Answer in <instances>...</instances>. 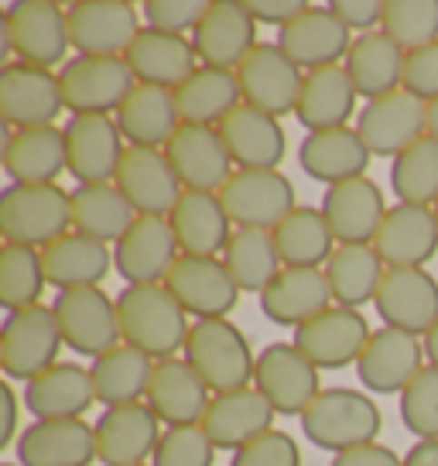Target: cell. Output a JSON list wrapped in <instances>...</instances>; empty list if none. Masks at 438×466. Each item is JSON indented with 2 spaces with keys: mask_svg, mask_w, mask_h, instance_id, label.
Listing matches in <instances>:
<instances>
[{
  "mask_svg": "<svg viewBox=\"0 0 438 466\" xmlns=\"http://www.w3.org/2000/svg\"><path fill=\"white\" fill-rule=\"evenodd\" d=\"M120 339L137 347L154 364L172 360L189 339V312L178 306L164 285H127L117 295Z\"/></svg>",
  "mask_w": 438,
  "mask_h": 466,
  "instance_id": "6da1fadb",
  "label": "cell"
},
{
  "mask_svg": "<svg viewBox=\"0 0 438 466\" xmlns=\"http://www.w3.org/2000/svg\"><path fill=\"white\" fill-rule=\"evenodd\" d=\"M380 429L383 419L377 401L356 388H325L302 415V432L308 442L329 450L333 456L377 442Z\"/></svg>",
  "mask_w": 438,
  "mask_h": 466,
  "instance_id": "7a4b0ae2",
  "label": "cell"
},
{
  "mask_svg": "<svg viewBox=\"0 0 438 466\" xmlns=\"http://www.w3.org/2000/svg\"><path fill=\"white\" fill-rule=\"evenodd\" d=\"M182 353L213 394L250 388L257 370V357L247 336L230 319H195Z\"/></svg>",
  "mask_w": 438,
  "mask_h": 466,
  "instance_id": "3957f363",
  "label": "cell"
},
{
  "mask_svg": "<svg viewBox=\"0 0 438 466\" xmlns=\"http://www.w3.org/2000/svg\"><path fill=\"white\" fill-rule=\"evenodd\" d=\"M73 227V192L62 186H7L0 192L4 244L42 250Z\"/></svg>",
  "mask_w": 438,
  "mask_h": 466,
  "instance_id": "277c9868",
  "label": "cell"
},
{
  "mask_svg": "<svg viewBox=\"0 0 438 466\" xmlns=\"http://www.w3.org/2000/svg\"><path fill=\"white\" fill-rule=\"evenodd\" d=\"M59 86L73 116H110L134 93L137 79L124 56H75L62 66Z\"/></svg>",
  "mask_w": 438,
  "mask_h": 466,
  "instance_id": "5b68a950",
  "label": "cell"
},
{
  "mask_svg": "<svg viewBox=\"0 0 438 466\" xmlns=\"http://www.w3.org/2000/svg\"><path fill=\"white\" fill-rule=\"evenodd\" d=\"M4 45L17 62L38 69L59 66L69 42V15L55 0H15L4 7Z\"/></svg>",
  "mask_w": 438,
  "mask_h": 466,
  "instance_id": "8992f818",
  "label": "cell"
},
{
  "mask_svg": "<svg viewBox=\"0 0 438 466\" xmlns=\"http://www.w3.org/2000/svg\"><path fill=\"white\" fill-rule=\"evenodd\" d=\"M65 347L52 306H31L7 312L0 326V370L11 380H35L48 367L59 364V350Z\"/></svg>",
  "mask_w": 438,
  "mask_h": 466,
  "instance_id": "52a82bcc",
  "label": "cell"
},
{
  "mask_svg": "<svg viewBox=\"0 0 438 466\" xmlns=\"http://www.w3.org/2000/svg\"><path fill=\"white\" fill-rule=\"evenodd\" d=\"M55 322H59L62 343L83 357H103L120 347V316L117 299H110L103 289H69L55 291L52 302Z\"/></svg>",
  "mask_w": 438,
  "mask_h": 466,
  "instance_id": "ba28073f",
  "label": "cell"
},
{
  "mask_svg": "<svg viewBox=\"0 0 438 466\" xmlns=\"http://www.w3.org/2000/svg\"><path fill=\"white\" fill-rule=\"evenodd\" d=\"M219 203L236 230H274L298 206L294 186L278 168H236L219 189Z\"/></svg>",
  "mask_w": 438,
  "mask_h": 466,
  "instance_id": "9c48e42d",
  "label": "cell"
},
{
  "mask_svg": "<svg viewBox=\"0 0 438 466\" xmlns=\"http://www.w3.org/2000/svg\"><path fill=\"white\" fill-rule=\"evenodd\" d=\"M65 110L59 76L28 62H7L0 69V120L7 131L52 127Z\"/></svg>",
  "mask_w": 438,
  "mask_h": 466,
  "instance_id": "30bf717a",
  "label": "cell"
},
{
  "mask_svg": "<svg viewBox=\"0 0 438 466\" xmlns=\"http://www.w3.org/2000/svg\"><path fill=\"white\" fill-rule=\"evenodd\" d=\"M257 45V21L247 0H205L203 17L192 31V48L203 66L236 73Z\"/></svg>",
  "mask_w": 438,
  "mask_h": 466,
  "instance_id": "8fae6325",
  "label": "cell"
},
{
  "mask_svg": "<svg viewBox=\"0 0 438 466\" xmlns=\"http://www.w3.org/2000/svg\"><path fill=\"white\" fill-rule=\"evenodd\" d=\"M236 83H240V96L247 106L281 120L284 114H294L305 73L281 52L278 42H261L240 62Z\"/></svg>",
  "mask_w": 438,
  "mask_h": 466,
  "instance_id": "7c38bea8",
  "label": "cell"
},
{
  "mask_svg": "<svg viewBox=\"0 0 438 466\" xmlns=\"http://www.w3.org/2000/svg\"><path fill=\"white\" fill-rule=\"evenodd\" d=\"M370 336H373L370 333V322L363 319L360 309L329 306L315 319L302 322L294 329L292 343L319 370H343V367L356 364L363 357Z\"/></svg>",
  "mask_w": 438,
  "mask_h": 466,
  "instance_id": "4fadbf2b",
  "label": "cell"
},
{
  "mask_svg": "<svg viewBox=\"0 0 438 466\" xmlns=\"http://www.w3.org/2000/svg\"><path fill=\"white\" fill-rule=\"evenodd\" d=\"M373 306L383 326L424 339L438 322V278L428 268H387Z\"/></svg>",
  "mask_w": 438,
  "mask_h": 466,
  "instance_id": "5bb4252c",
  "label": "cell"
},
{
  "mask_svg": "<svg viewBox=\"0 0 438 466\" xmlns=\"http://www.w3.org/2000/svg\"><path fill=\"white\" fill-rule=\"evenodd\" d=\"M65 15L69 42L79 56H124L144 28L131 0H75Z\"/></svg>",
  "mask_w": 438,
  "mask_h": 466,
  "instance_id": "9a60e30c",
  "label": "cell"
},
{
  "mask_svg": "<svg viewBox=\"0 0 438 466\" xmlns=\"http://www.w3.org/2000/svg\"><path fill=\"white\" fill-rule=\"evenodd\" d=\"M254 388L271 401L278 415H305V408L319 398V367L302 357L294 343H271L257 357Z\"/></svg>",
  "mask_w": 438,
  "mask_h": 466,
  "instance_id": "2e32d148",
  "label": "cell"
},
{
  "mask_svg": "<svg viewBox=\"0 0 438 466\" xmlns=\"http://www.w3.org/2000/svg\"><path fill=\"white\" fill-rule=\"evenodd\" d=\"M182 258L168 217H137L114 244V268L127 285H164Z\"/></svg>",
  "mask_w": 438,
  "mask_h": 466,
  "instance_id": "e0dca14e",
  "label": "cell"
},
{
  "mask_svg": "<svg viewBox=\"0 0 438 466\" xmlns=\"http://www.w3.org/2000/svg\"><path fill=\"white\" fill-rule=\"evenodd\" d=\"M164 289L192 319H226L236 309L240 289L230 278L223 258H189L182 254L164 278Z\"/></svg>",
  "mask_w": 438,
  "mask_h": 466,
  "instance_id": "ac0fdd59",
  "label": "cell"
},
{
  "mask_svg": "<svg viewBox=\"0 0 438 466\" xmlns=\"http://www.w3.org/2000/svg\"><path fill=\"white\" fill-rule=\"evenodd\" d=\"M62 134H65L69 175L79 186H100L117 178V168L127 151L117 116H69Z\"/></svg>",
  "mask_w": 438,
  "mask_h": 466,
  "instance_id": "d6986e66",
  "label": "cell"
},
{
  "mask_svg": "<svg viewBox=\"0 0 438 466\" xmlns=\"http://www.w3.org/2000/svg\"><path fill=\"white\" fill-rule=\"evenodd\" d=\"M114 186L124 192L137 217H168L185 192L161 147H127Z\"/></svg>",
  "mask_w": 438,
  "mask_h": 466,
  "instance_id": "ffe728a7",
  "label": "cell"
},
{
  "mask_svg": "<svg viewBox=\"0 0 438 466\" xmlns=\"http://www.w3.org/2000/svg\"><path fill=\"white\" fill-rule=\"evenodd\" d=\"M93 429H96V460L103 466H144L164 432L147 401L106 408Z\"/></svg>",
  "mask_w": 438,
  "mask_h": 466,
  "instance_id": "44dd1931",
  "label": "cell"
},
{
  "mask_svg": "<svg viewBox=\"0 0 438 466\" xmlns=\"http://www.w3.org/2000/svg\"><path fill=\"white\" fill-rule=\"evenodd\" d=\"M356 134L363 137L370 155L394 161L404 147L424 137V103L404 89L377 96L356 114Z\"/></svg>",
  "mask_w": 438,
  "mask_h": 466,
  "instance_id": "7402d4cb",
  "label": "cell"
},
{
  "mask_svg": "<svg viewBox=\"0 0 438 466\" xmlns=\"http://www.w3.org/2000/svg\"><path fill=\"white\" fill-rule=\"evenodd\" d=\"M164 155L172 161L182 189L189 192H219L234 175V158L216 127L182 124L175 137L164 145Z\"/></svg>",
  "mask_w": 438,
  "mask_h": 466,
  "instance_id": "603a6c76",
  "label": "cell"
},
{
  "mask_svg": "<svg viewBox=\"0 0 438 466\" xmlns=\"http://www.w3.org/2000/svg\"><path fill=\"white\" fill-rule=\"evenodd\" d=\"M353 42H356L353 31L329 11V4L325 7H308L305 15L294 17L288 28L278 31V48L302 73L339 66V58L346 62Z\"/></svg>",
  "mask_w": 438,
  "mask_h": 466,
  "instance_id": "cb8c5ba5",
  "label": "cell"
},
{
  "mask_svg": "<svg viewBox=\"0 0 438 466\" xmlns=\"http://www.w3.org/2000/svg\"><path fill=\"white\" fill-rule=\"evenodd\" d=\"M422 360L424 343H418V336L380 326L377 333L370 336L363 357L356 360V374H360V384L366 391L401 398V391L422 374Z\"/></svg>",
  "mask_w": 438,
  "mask_h": 466,
  "instance_id": "d4e9b609",
  "label": "cell"
},
{
  "mask_svg": "<svg viewBox=\"0 0 438 466\" xmlns=\"http://www.w3.org/2000/svg\"><path fill=\"white\" fill-rule=\"evenodd\" d=\"M274 415L278 411L257 388H240V391L213 394L199 425L205 429V436L213 439L216 450L236 452L254 439H261L264 432H271Z\"/></svg>",
  "mask_w": 438,
  "mask_h": 466,
  "instance_id": "484cf974",
  "label": "cell"
},
{
  "mask_svg": "<svg viewBox=\"0 0 438 466\" xmlns=\"http://www.w3.org/2000/svg\"><path fill=\"white\" fill-rule=\"evenodd\" d=\"M144 401L164 429H178V425L203 422L205 408L213 401V391L205 388V380L192 370L185 357H172V360L154 364Z\"/></svg>",
  "mask_w": 438,
  "mask_h": 466,
  "instance_id": "4316f807",
  "label": "cell"
},
{
  "mask_svg": "<svg viewBox=\"0 0 438 466\" xmlns=\"http://www.w3.org/2000/svg\"><path fill=\"white\" fill-rule=\"evenodd\" d=\"M322 217L333 227L339 244H373L391 206H383V189L373 178H350L322 192Z\"/></svg>",
  "mask_w": 438,
  "mask_h": 466,
  "instance_id": "83f0119b",
  "label": "cell"
},
{
  "mask_svg": "<svg viewBox=\"0 0 438 466\" xmlns=\"http://www.w3.org/2000/svg\"><path fill=\"white\" fill-rule=\"evenodd\" d=\"M0 168L11 178V186H59V175L69 172L62 127L52 124V127L7 131Z\"/></svg>",
  "mask_w": 438,
  "mask_h": 466,
  "instance_id": "f1b7e54d",
  "label": "cell"
},
{
  "mask_svg": "<svg viewBox=\"0 0 438 466\" xmlns=\"http://www.w3.org/2000/svg\"><path fill=\"white\" fill-rule=\"evenodd\" d=\"M373 248L387 268H424L438 254L435 209L408 203L391 206L373 237Z\"/></svg>",
  "mask_w": 438,
  "mask_h": 466,
  "instance_id": "f546056e",
  "label": "cell"
},
{
  "mask_svg": "<svg viewBox=\"0 0 438 466\" xmlns=\"http://www.w3.org/2000/svg\"><path fill=\"white\" fill-rule=\"evenodd\" d=\"M17 466H89L96 460V429L86 419L31 422L15 442Z\"/></svg>",
  "mask_w": 438,
  "mask_h": 466,
  "instance_id": "4dcf8cb0",
  "label": "cell"
},
{
  "mask_svg": "<svg viewBox=\"0 0 438 466\" xmlns=\"http://www.w3.org/2000/svg\"><path fill=\"white\" fill-rule=\"evenodd\" d=\"M124 62L131 66V73L137 83L172 89V93L199 69V66H195L199 56H195V48H192V38L147 28V25L131 42V48L124 52Z\"/></svg>",
  "mask_w": 438,
  "mask_h": 466,
  "instance_id": "1f68e13d",
  "label": "cell"
},
{
  "mask_svg": "<svg viewBox=\"0 0 438 466\" xmlns=\"http://www.w3.org/2000/svg\"><path fill=\"white\" fill-rule=\"evenodd\" d=\"M261 312L278 326H302L333 306L325 268H281V275L257 295Z\"/></svg>",
  "mask_w": 438,
  "mask_h": 466,
  "instance_id": "d6a6232c",
  "label": "cell"
},
{
  "mask_svg": "<svg viewBox=\"0 0 438 466\" xmlns=\"http://www.w3.org/2000/svg\"><path fill=\"white\" fill-rule=\"evenodd\" d=\"M25 405L35 422H62V419H83L96 405L89 367L83 364H55L45 374L25 384Z\"/></svg>",
  "mask_w": 438,
  "mask_h": 466,
  "instance_id": "836d02e7",
  "label": "cell"
},
{
  "mask_svg": "<svg viewBox=\"0 0 438 466\" xmlns=\"http://www.w3.org/2000/svg\"><path fill=\"white\" fill-rule=\"evenodd\" d=\"M370 147L363 145V137L356 134V127H336V131H315L305 134L298 145V165L312 182H325L339 186L350 178H363L366 165H370Z\"/></svg>",
  "mask_w": 438,
  "mask_h": 466,
  "instance_id": "e575fe53",
  "label": "cell"
},
{
  "mask_svg": "<svg viewBox=\"0 0 438 466\" xmlns=\"http://www.w3.org/2000/svg\"><path fill=\"white\" fill-rule=\"evenodd\" d=\"M216 131L236 168H278L288 151V137L278 116L261 114L247 103H240Z\"/></svg>",
  "mask_w": 438,
  "mask_h": 466,
  "instance_id": "d590c367",
  "label": "cell"
},
{
  "mask_svg": "<svg viewBox=\"0 0 438 466\" xmlns=\"http://www.w3.org/2000/svg\"><path fill=\"white\" fill-rule=\"evenodd\" d=\"M178 250L189 258H216L230 244V217L219 203V192H182L175 209L168 213Z\"/></svg>",
  "mask_w": 438,
  "mask_h": 466,
  "instance_id": "8d00e7d4",
  "label": "cell"
},
{
  "mask_svg": "<svg viewBox=\"0 0 438 466\" xmlns=\"http://www.w3.org/2000/svg\"><path fill=\"white\" fill-rule=\"evenodd\" d=\"M356 96L360 93H356L350 73L343 66L312 69V73H305L294 116L308 134L350 127V116L356 114Z\"/></svg>",
  "mask_w": 438,
  "mask_h": 466,
  "instance_id": "74e56055",
  "label": "cell"
},
{
  "mask_svg": "<svg viewBox=\"0 0 438 466\" xmlns=\"http://www.w3.org/2000/svg\"><path fill=\"white\" fill-rule=\"evenodd\" d=\"M42 264L45 278H48V285H55V291L100 289V281L110 275L114 254H110V244L73 230L42 248Z\"/></svg>",
  "mask_w": 438,
  "mask_h": 466,
  "instance_id": "f35d334b",
  "label": "cell"
},
{
  "mask_svg": "<svg viewBox=\"0 0 438 466\" xmlns=\"http://www.w3.org/2000/svg\"><path fill=\"white\" fill-rule=\"evenodd\" d=\"M117 127L124 134V141H131V147H161L164 151V145L182 127L175 93L137 83L134 93L117 110Z\"/></svg>",
  "mask_w": 438,
  "mask_h": 466,
  "instance_id": "ab89813d",
  "label": "cell"
},
{
  "mask_svg": "<svg viewBox=\"0 0 438 466\" xmlns=\"http://www.w3.org/2000/svg\"><path fill=\"white\" fill-rule=\"evenodd\" d=\"M240 103H244L240 83H236V73H230V69L199 66L175 89V106L182 124H195V127H219Z\"/></svg>",
  "mask_w": 438,
  "mask_h": 466,
  "instance_id": "60d3db41",
  "label": "cell"
},
{
  "mask_svg": "<svg viewBox=\"0 0 438 466\" xmlns=\"http://www.w3.org/2000/svg\"><path fill=\"white\" fill-rule=\"evenodd\" d=\"M343 69L350 73L356 93L366 103L397 93L401 89V76H404V52L397 48L383 31H370V35H356L350 56L343 62Z\"/></svg>",
  "mask_w": 438,
  "mask_h": 466,
  "instance_id": "b9f144b4",
  "label": "cell"
},
{
  "mask_svg": "<svg viewBox=\"0 0 438 466\" xmlns=\"http://www.w3.org/2000/svg\"><path fill=\"white\" fill-rule=\"evenodd\" d=\"M271 233L284 268H325L339 244L319 206H294Z\"/></svg>",
  "mask_w": 438,
  "mask_h": 466,
  "instance_id": "7bdbcfd3",
  "label": "cell"
},
{
  "mask_svg": "<svg viewBox=\"0 0 438 466\" xmlns=\"http://www.w3.org/2000/svg\"><path fill=\"white\" fill-rule=\"evenodd\" d=\"M151 374H154V360L137 347H127V343H120L89 364L96 401H103L106 408L144 401Z\"/></svg>",
  "mask_w": 438,
  "mask_h": 466,
  "instance_id": "ee69618b",
  "label": "cell"
},
{
  "mask_svg": "<svg viewBox=\"0 0 438 466\" xmlns=\"http://www.w3.org/2000/svg\"><path fill=\"white\" fill-rule=\"evenodd\" d=\"M387 264L380 261L373 244H339L325 264V278L333 289V302L346 309H360L377 299L380 278Z\"/></svg>",
  "mask_w": 438,
  "mask_h": 466,
  "instance_id": "f6af8a7d",
  "label": "cell"
},
{
  "mask_svg": "<svg viewBox=\"0 0 438 466\" xmlns=\"http://www.w3.org/2000/svg\"><path fill=\"white\" fill-rule=\"evenodd\" d=\"M137 219L134 206L124 199V192L114 182L100 186H79L73 189V227L103 244H117Z\"/></svg>",
  "mask_w": 438,
  "mask_h": 466,
  "instance_id": "bcb514c9",
  "label": "cell"
},
{
  "mask_svg": "<svg viewBox=\"0 0 438 466\" xmlns=\"http://www.w3.org/2000/svg\"><path fill=\"white\" fill-rule=\"evenodd\" d=\"M223 264L240 291H257L261 295L274 278L281 275V254L274 248L271 230H234L230 244L223 250Z\"/></svg>",
  "mask_w": 438,
  "mask_h": 466,
  "instance_id": "7dc6e473",
  "label": "cell"
},
{
  "mask_svg": "<svg viewBox=\"0 0 438 466\" xmlns=\"http://www.w3.org/2000/svg\"><path fill=\"white\" fill-rule=\"evenodd\" d=\"M391 189L401 203L432 206L438 203V141L424 134L422 141L404 147L391 161Z\"/></svg>",
  "mask_w": 438,
  "mask_h": 466,
  "instance_id": "c3c4849f",
  "label": "cell"
},
{
  "mask_svg": "<svg viewBox=\"0 0 438 466\" xmlns=\"http://www.w3.org/2000/svg\"><path fill=\"white\" fill-rule=\"evenodd\" d=\"M45 285V264L42 250L21 248V244H4L0 248V306L7 312L38 306Z\"/></svg>",
  "mask_w": 438,
  "mask_h": 466,
  "instance_id": "681fc988",
  "label": "cell"
},
{
  "mask_svg": "<svg viewBox=\"0 0 438 466\" xmlns=\"http://www.w3.org/2000/svg\"><path fill=\"white\" fill-rule=\"evenodd\" d=\"M380 31L401 52L438 42V0H387Z\"/></svg>",
  "mask_w": 438,
  "mask_h": 466,
  "instance_id": "f907efd6",
  "label": "cell"
},
{
  "mask_svg": "<svg viewBox=\"0 0 438 466\" xmlns=\"http://www.w3.org/2000/svg\"><path fill=\"white\" fill-rule=\"evenodd\" d=\"M401 422L418 439H438V367H422V374L401 391Z\"/></svg>",
  "mask_w": 438,
  "mask_h": 466,
  "instance_id": "816d5d0a",
  "label": "cell"
},
{
  "mask_svg": "<svg viewBox=\"0 0 438 466\" xmlns=\"http://www.w3.org/2000/svg\"><path fill=\"white\" fill-rule=\"evenodd\" d=\"M151 460L154 466H213L216 446L205 436L203 425H178L161 432V442Z\"/></svg>",
  "mask_w": 438,
  "mask_h": 466,
  "instance_id": "f5cc1de1",
  "label": "cell"
},
{
  "mask_svg": "<svg viewBox=\"0 0 438 466\" xmlns=\"http://www.w3.org/2000/svg\"><path fill=\"white\" fill-rule=\"evenodd\" d=\"M230 466H302V450L292 432L271 429L261 439L247 442L244 450H236Z\"/></svg>",
  "mask_w": 438,
  "mask_h": 466,
  "instance_id": "db71d44e",
  "label": "cell"
},
{
  "mask_svg": "<svg viewBox=\"0 0 438 466\" xmlns=\"http://www.w3.org/2000/svg\"><path fill=\"white\" fill-rule=\"evenodd\" d=\"M203 11V0H147L144 7H141V17H144L147 28L168 31V35H185V31H195Z\"/></svg>",
  "mask_w": 438,
  "mask_h": 466,
  "instance_id": "11a10c76",
  "label": "cell"
},
{
  "mask_svg": "<svg viewBox=\"0 0 438 466\" xmlns=\"http://www.w3.org/2000/svg\"><path fill=\"white\" fill-rule=\"evenodd\" d=\"M401 89L418 96L422 103L438 100V42L414 48V52H404Z\"/></svg>",
  "mask_w": 438,
  "mask_h": 466,
  "instance_id": "9f6ffc18",
  "label": "cell"
},
{
  "mask_svg": "<svg viewBox=\"0 0 438 466\" xmlns=\"http://www.w3.org/2000/svg\"><path fill=\"white\" fill-rule=\"evenodd\" d=\"M383 7H387V0H329V11L346 28L360 31V35L377 31V25L383 21Z\"/></svg>",
  "mask_w": 438,
  "mask_h": 466,
  "instance_id": "6f0895ef",
  "label": "cell"
},
{
  "mask_svg": "<svg viewBox=\"0 0 438 466\" xmlns=\"http://www.w3.org/2000/svg\"><path fill=\"white\" fill-rule=\"evenodd\" d=\"M250 15L257 25H278L281 28H288L294 17H302L312 7L308 0H247Z\"/></svg>",
  "mask_w": 438,
  "mask_h": 466,
  "instance_id": "680465c9",
  "label": "cell"
},
{
  "mask_svg": "<svg viewBox=\"0 0 438 466\" xmlns=\"http://www.w3.org/2000/svg\"><path fill=\"white\" fill-rule=\"evenodd\" d=\"M329 466H404V456H397L391 446L366 442V446H356V450L336 452Z\"/></svg>",
  "mask_w": 438,
  "mask_h": 466,
  "instance_id": "91938a15",
  "label": "cell"
},
{
  "mask_svg": "<svg viewBox=\"0 0 438 466\" xmlns=\"http://www.w3.org/2000/svg\"><path fill=\"white\" fill-rule=\"evenodd\" d=\"M0 408H4V422H0V450H7L17 436V394L11 384H0Z\"/></svg>",
  "mask_w": 438,
  "mask_h": 466,
  "instance_id": "94428289",
  "label": "cell"
},
{
  "mask_svg": "<svg viewBox=\"0 0 438 466\" xmlns=\"http://www.w3.org/2000/svg\"><path fill=\"white\" fill-rule=\"evenodd\" d=\"M404 466H438V439H418L404 456Z\"/></svg>",
  "mask_w": 438,
  "mask_h": 466,
  "instance_id": "6125c7cd",
  "label": "cell"
},
{
  "mask_svg": "<svg viewBox=\"0 0 438 466\" xmlns=\"http://www.w3.org/2000/svg\"><path fill=\"white\" fill-rule=\"evenodd\" d=\"M424 134L438 141V100L424 103Z\"/></svg>",
  "mask_w": 438,
  "mask_h": 466,
  "instance_id": "be15d7a7",
  "label": "cell"
},
{
  "mask_svg": "<svg viewBox=\"0 0 438 466\" xmlns=\"http://www.w3.org/2000/svg\"><path fill=\"white\" fill-rule=\"evenodd\" d=\"M422 343H424V357H428V360L438 367V322L432 326V329H428V336H424Z\"/></svg>",
  "mask_w": 438,
  "mask_h": 466,
  "instance_id": "e7e4bbea",
  "label": "cell"
},
{
  "mask_svg": "<svg viewBox=\"0 0 438 466\" xmlns=\"http://www.w3.org/2000/svg\"><path fill=\"white\" fill-rule=\"evenodd\" d=\"M432 209H435V219H438V203H435V206H432Z\"/></svg>",
  "mask_w": 438,
  "mask_h": 466,
  "instance_id": "03108f58",
  "label": "cell"
},
{
  "mask_svg": "<svg viewBox=\"0 0 438 466\" xmlns=\"http://www.w3.org/2000/svg\"><path fill=\"white\" fill-rule=\"evenodd\" d=\"M4 466H17V463H4Z\"/></svg>",
  "mask_w": 438,
  "mask_h": 466,
  "instance_id": "003e7915",
  "label": "cell"
}]
</instances>
